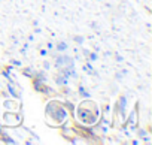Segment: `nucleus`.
<instances>
[{"instance_id":"1","label":"nucleus","mask_w":152,"mask_h":145,"mask_svg":"<svg viewBox=\"0 0 152 145\" xmlns=\"http://www.w3.org/2000/svg\"><path fill=\"white\" fill-rule=\"evenodd\" d=\"M100 117H102V109L94 100H91V97L82 99L79 105H76L75 115H73L76 123L82 126H94L97 124Z\"/></svg>"},{"instance_id":"2","label":"nucleus","mask_w":152,"mask_h":145,"mask_svg":"<svg viewBox=\"0 0 152 145\" xmlns=\"http://www.w3.org/2000/svg\"><path fill=\"white\" fill-rule=\"evenodd\" d=\"M69 111L66 109L63 100H49L45 105V120L51 127H60L69 121Z\"/></svg>"},{"instance_id":"3","label":"nucleus","mask_w":152,"mask_h":145,"mask_svg":"<svg viewBox=\"0 0 152 145\" xmlns=\"http://www.w3.org/2000/svg\"><path fill=\"white\" fill-rule=\"evenodd\" d=\"M2 120H3V124L6 127L17 129V127H20L23 124V114L20 111H6L3 114Z\"/></svg>"},{"instance_id":"4","label":"nucleus","mask_w":152,"mask_h":145,"mask_svg":"<svg viewBox=\"0 0 152 145\" xmlns=\"http://www.w3.org/2000/svg\"><path fill=\"white\" fill-rule=\"evenodd\" d=\"M127 105H128V99L125 94L119 96V99L115 103V118L118 117L122 123H125V117H127Z\"/></svg>"},{"instance_id":"5","label":"nucleus","mask_w":152,"mask_h":145,"mask_svg":"<svg viewBox=\"0 0 152 145\" xmlns=\"http://www.w3.org/2000/svg\"><path fill=\"white\" fill-rule=\"evenodd\" d=\"M54 66L55 69H61V67H67V69H76V63L73 57H69L67 54H60L55 57L54 60Z\"/></svg>"},{"instance_id":"6","label":"nucleus","mask_w":152,"mask_h":145,"mask_svg":"<svg viewBox=\"0 0 152 145\" xmlns=\"http://www.w3.org/2000/svg\"><path fill=\"white\" fill-rule=\"evenodd\" d=\"M125 124L131 127V130H137V124H139V112H137V106L125 117Z\"/></svg>"},{"instance_id":"7","label":"nucleus","mask_w":152,"mask_h":145,"mask_svg":"<svg viewBox=\"0 0 152 145\" xmlns=\"http://www.w3.org/2000/svg\"><path fill=\"white\" fill-rule=\"evenodd\" d=\"M54 82H55L58 87H67V85H69V82H70V79L63 74L61 70H58V69H57V74L54 75Z\"/></svg>"},{"instance_id":"8","label":"nucleus","mask_w":152,"mask_h":145,"mask_svg":"<svg viewBox=\"0 0 152 145\" xmlns=\"http://www.w3.org/2000/svg\"><path fill=\"white\" fill-rule=\"evenodd\" d=\"M8 93L17 100L21 99V91H18V87L15 85L14 81H8Z\"/></svg>"},{"instance_id":"9","label":"nucleus","mask_w":152,"mask_h":145,"mask_svg":"<svg viewBox=\"0 0 152 145\" xmlns=\"http://www.w3.org/2000/svg\"><path fill=\"white\" fill-rule=\"evenodd\" d=\"M3 108L6 111H20V102H17V99H14V100L6 99V100H3Z\"/></svg>"},{"instance_id":"10","label":"nucleus","mask_w":152,"mask_h":145,"mask_svg":"<svg viewBox=\"0 0 152 145\" xmlns=\"http://www.w3.org/2000/svg\"><path fill=\"white\" fill-rule=\"evenodd\" d=\"M21 74H23L26 78H30V79H31V78L36 75V70L33 69V66H27V67H23V69H21Z\"/></svg>"},{"instance_id":"11","label":"nucleus","mask_w":152,"mask_h":145,"mask_svg":"<svg viewBox=\"0 0 152 145\" xmlns=\"http://www.w3.org/2000/svg\"><path fill=\"white\" fill-rule=\"evenodd\" d=\"M78 94H79V97H81V99H90V97H91V93H90V91L82 85V84L78 87Z\"/></svg>"},{"instance_id":"12","label":"nucleus","mask_w":152,"mask_h":145,"mask_svg":"<svg viewBox=\"0 0 152 145\" xmlns=\"http://www.w3.org/2000/svg\"><path fill=\"white\" fill-rule=\"evenodd\" d=\"M137 133H139V138H140V141H145V142H151V135L145 130V129H137Z\"/></svg>"},{"instance_id":"13","label":"nucleus","mask_w":152,"mask_h":145,"mask_svg":"<svg viewBox=\"0 0 152 145\" xmlns=\"http://www.w3.org/2000/svg\"><path fill=\"white\" fill-rule=\"evenodd\" d=\"M63 103H64L66 109L69 111L70 117H73V115H75V108H76V105H75V103H73L72 100H63Z\"/></svg>"},{"instance_id":"14","label":"nucleus","mask_w":152,"mask_h":145,"mask_svg":"<svg viewBox=\"0 0 152 145\" xmlns=\"http://www.w3.org/2000/svg\"><path fill=\"white\" fill-rule=\"evenodd\" d=\"M55 51L57 52H66V51H69V43L67 42H57Z\"/></svg>"},{"instance_id":"15","label":"nucleus","mask_w":152,"mask_h":145,"mask_svg":"<svg viewBox=\"0 0 152 145\" xmlns=\"http://www.w3.org/2000/svg\"><path fill=\"white\" fill-rule=\"evenodd\" d=\"M85 72H87V74L88 75H96L97 77V72L94 70V67H93V64H91V61H88V63H85V66L82 67Z\"/></svg>"},{"instance_id":"16","label":"nucleus","mask_w":152,"mask_h":145,"mask_svg":"<svg viewBox=\"0 0 152 145\" xmlns=\"http://www.w3.org/2000/svg\"><path fill=\"white\" fill-rule=\"evenodd\" d=\"M127 74H128V70H127V69H122L121 72H118V74L115 75V78H116L118 81H121V79H122V78H124V77H125Z\"/></svg>"},{"instance_id":"17","label":"nucleus","mask_w":152,"mask_h":145,"mask_svg":"<svg viewBox=\"0 0 152 145\" xmlns=\"http://www.w3.org/2000/svg\"><path fill=\"white\" fill-rule=\"evenodd\" d=\"M87 55H88V61H96V60L99 58L97 52H88Z\"/></svg>"},{"instance_id":"18","label":"nucleus","mask_w":152,"mask_h":145,"mask_svg":"<svg viewBox=\"0 0 152 145\" xmlns=\"http://www.w3.org/2000/svg\"><path fill=\"white\" fill-rule=\"evenodd\" d=\"M73 39H75V42L78 43V45H82V43H84V40H85V38H84V36H75Z\"/></svg>"},{"instance_id":"19","label":"nucleus","mask_w":152,"mask_h":145,"mask_svg":"<svg viewBox=\"0 0 152 145\" xmlns=\"http://www.w3.org/2000/svg\"><path fill=\"white\" fill-rule=\"evenodd\" d=\"M11 64H14V66H18V67H21V66H23V63H21L20 60H15V58H12V60H11Z\"/></svg>"},{"instance_id":"20","label":"nucleus","mask_w":152,"mask_h":145,"mask_svg":"<svg viewBox=\"0 0 152 145\" xmlns=\"http://www.w3.org/2000/svg\"><path fill=\"white\" fill-rule=\"evenodd\" d=\"M27 49H28V42H26V43H24V46H23L21 52H23V54H26V52H27Z\"/></svg>"},{"instance_id":"21","label":"nucleus","mask_w":152,"mask_h":145,"mask_svg":"<svg viewBox=\"0 0 152 145\" xmlns=\"http://www.w3.org/2000/svg\"><path fill=\"white\" fill-rule=\"evenodd\" d=\"M42 66H43V70H49V67H51V64H49V61H45V63H43Z\"/></svg>"},{"instance_id":"22","label":"nucleus","mask_w":152,"mask_h":145,"mask_svg":"<svg viewBox=\"0 0 152 145\" xmlns=\"http://www.w3.org/2000/svg\"><path fill=\"white\" fill-rule=\"evenodd\" d=\"M49 54V49H40V55L42 57H45V55H48Z\"/></svg>"},{"instance_id":"23","label":"nucleus","mask_w":152,"mask_h":145,"mask_svg":"<svg viewBox=\"0 0 152 145\" xmlns=\"http://www.w3.org/2000/svg\"><path fill=\"white\" fill-rule=\"evenodd\" d=\"M115 60H116L118 63H121V61H124V57H122V55H118V54H116V55H115Z\"/></svg>"},{"instance_id":"24","label":"nucleus","mask_w":152,"mask_h":145,"mask_svg":"<svg viewBox=\"0 0 152 145\" xmlns=\"http://www.w3.org/2000/svg\"><path fill=\"white\" fill-rule=\"evenodd\" d=\"M54 48V42H48L46 43V49H52Z\"/></svg>"},{"instance_id":"25","label":"nucleus","mask_w":152,"mask_h":145,"mask_svg":"<svg viewBox=\"0 0 152 145\" xmlns=\"http://www.w3.org/2000/svg\"><path fill=\"white\" fill-rule=\"evenodd\" d=\"M140 142H142V141H139V139H134V141H131L130 144H133V145H139Z\"/></svg>"},{"instance_id":"26","label":"nucleus","mask_w":152,"mask_h":145,"mask_svg":"<svg viewBox=\"0 0 152 145\" xmlns=\"http://www.w3.org/2000/svg\"><path fill=\"white\" fill-rule=\"evenodd\" d=\"M91 27H94V29H99V26H97V23H93V24H91Z\"/></svg>"},{"instance_id":"27","label":"nucleus","mask_w":152,"mask_h":145,"mask_svg":"<svg viewBox=\"0 0 152 145\" xmlns=\"http://www.w3.org/2000/svg\"><path fill=\"white\" fill-rule=\"evenodd\" d=\"M97 2H102V0H97Z\"/></svg>"},{"instance_id":"28","label":"nucleus","mask_w":152,"mask_h":145,"mask_svg":"<svg viewBox=\"0 0 152 145\" xmlns=\"http://www.w3.org/2000/svg\"><path fill=\"white\" fill-rule=\"evenodd\" d=\"M0 2H2V0H0Z\"/></svg>"}]
</instances>
